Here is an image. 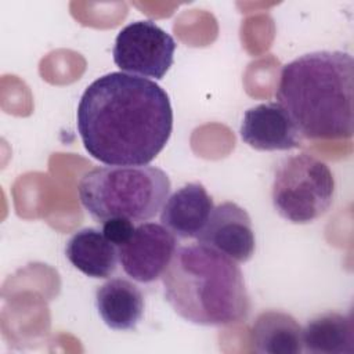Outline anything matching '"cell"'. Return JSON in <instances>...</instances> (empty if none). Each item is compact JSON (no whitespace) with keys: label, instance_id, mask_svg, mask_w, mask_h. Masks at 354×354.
<instances>
[{"label":"cell","instance_id":"8","mask_svg":"<svg viewBox=\"0 0 354 354\" xmlns=\"http://www.w3.org/2000/svg\"><path fill=\"white\" fill-rule=\"evenodd\" d=\"M196 239L236 263L250 260L256 249L250 216L235 202L216 206Z\"/></svg>","mask_w":354,"mask_h":354},{"label":"cell","instance_id":"12","mask_svg":"<svg viewBox=\"0 0 354 354\" xmlns=\"http://www.w3.org/2000/svg\"><path fill=\"white\" fill-rule=\"evenodd\" d=\"M69 263L90 278H109L118 266L119 254L113 243L97 228L76 231L65 245Z\"/></svg>","mask_w":354,"mask_h":354},{"label":"cell","instance_id":"10","mask_svg":"<svg viewBox=\"0 0 354 354\" xmlns=\"http://www.w3.org/2000/svg\"><path fill=\"white\" fill-rule=\"evenodd\" d=\"M213 209V199L206 188L201 183H189L166 199L160 210V221L177 238H198Z\"/></svg>","mask_w":354,"mask_h":354},{"label":"cell","instance_id":"13","mask_svg":"<svg viewBox=\"0 0 354 354\" xmlns=\"http://www.w3.org/2000/svg\"><path fill=\"white\" fill-rule=\"evenodd\" d=\"M250 343L260 354H299L303 351L301 328L288 313H260L250 329Z\"/></svg>","mask_w":354,"mask_h":354},{"label":"cell","instance_id":"15","mask_svg":"<svg viewBox=\"0 0 354 354\" xmlns=\"http://www.w3.org/2000/svg\"><path fill=\"white\" fill-rule=\"evenodd\" d=\"M134 230L136 227L131 220L126 217H111L102 221L101 232L111 243L119 248L131 238Z\"/></svg>","mask_w":354,"mask_h":354},{"label":"cell","instance_id":"5","mask_svg":"<svg viewBox=\"0 0 354 354\" xmlns=\"http://www.w3.org/2000/svg\"><path fill=\"white\" fill-rule=\"evenodd\" d=\"M277 213L293 223L307 224L328 212L335 196V178L328 165L301 152L281 160L272 181Z\"/></svg>","mask_w":354,"mask_h":354},{"label":"cell","instance_id":"11","mask_svg":"<svg viewBox=\"0 0 354 354\" xmlns=\"http://www.w3.org/2000/svg\"><path fill=\"white\" fill-rule=\"evenodd\" d=\"M95 307L104 324L113 330H131L144 314L141 290L124 278H112L98 286Z\"/></svg>","mask_w":354,"mask_h":354},{"label":"cell","instance_id":"3","mask_svg":"<svg viewBox=\"0 0 354 354\" xmlns=\"http://www.w3.org/2000/svg\"><path fill=\"white\" fill-rule=\"evenodd\" d=\"M162 283L174 313L195 325H232L249 314V295L239 266L205 243L177 248Z\"/></svg>","mask_w":354,"mask_h":354},{"label":"cell","instance_id":"1","mask_svg":"<svg viewBox=\"0 0 354 354\" xmlns=\"http://www.w3.org/2000/svg\"><path fill=\"white\" fill-rule=\"evenodd\" d=\"M76 119L84 149L108 166L148 165L173 130L167 93L147 77L124 72L106 73L88 84Z\"/></svg>","mask_w":354,"mask_h":354},{"label":"cell","instance_id":"4","mask_svg":"<svg viewBox=\"0 0 354 354\" xmlns=\"http://www.w3.org/2000/svg\"><path fill=\"white\" fill-rule=\"evenodd\" d=\"M77 194L82 206L98 223L111 217L141 223L162 210L170 194V180L156 166L111 165L84 173Z\"/></svg>","mask_w":354,"mask_h":354},{"label":"cell","instance_id":"14","mask_svg":"<svg viewBox=\"0 0 354 354\" xmlns=\"http://www.w3.org/2000/svg\"><path fill=\"white\" fill-rule=\"evenodd\" d=\"M301 342L304 351L311 354H353V318L336 311L322 313L301 329Z\"/></svg>","mask_w":354,"mask_h":354},{"label":"cell","instance_id":"7","mask_svg":"<svg viewBox=\"0 0 354 354\" xmlns=\"http://www.w3.org/2000/svg\"><path fill=\"white\" fill-rule=\"evenodd\" d=\"M178 248L177 236L163 224L142 223L131 238L118 248L123 271L134 281L149 283L159 279Z\"/></svg>","mask_w":354,"mask_h":354},{"label":"cell","instance_id":"2","mask_svg":"<svg viewBox=\"0 0 354 354\" xmlns=\"http://www.w3.org/2000/svg\"><path fill=\"white\" fill-rule=\"evenodd\" d=\"M354 61L344 51H314L283 65L277 102L308 140H344L354 133Z\"/></svg>","mask_w":354,"mask_h":354},{"label":"cell","instance_id":"6","mask_svg":"<svg viewBox=\"0 0 354 354\" xmlns=\"http://www.w3.org/2000/svg\"><path fill=\"white\" fill-rule=\"evenodd\" d=\"M176 41L149 19L134 21L120 29L112 50L113 62L123 72L160 80L173 65Z\"/></svg>","mask_w":354,"mask_h":354},{"label":"cell","instance_id":"9","mask_svg":"<svg viewBox=\"0 0 354 354\" xmlns=\"http://www.w3.org/2000/svg\"><path fill=\"white\" fill-rule=\"evenodd\" d=\"M241 138L257 151H285L300 145V133L279 102L249 108L241 123Z\"/></svg>","mask_w":354,"mask_h":354}]
</instances>
